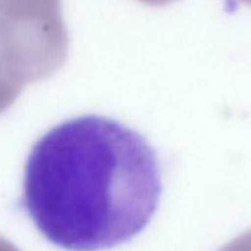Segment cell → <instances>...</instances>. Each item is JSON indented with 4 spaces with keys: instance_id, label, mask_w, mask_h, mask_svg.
<instances>
[{
    "instance_id": "6da1fadb",
    "label": "cell",
    "mask_w": 251,
    "mask_h": 251,
    "mask_svg": "<svg viewBox=\"0 0 251 251\" xmlns=\"http://www.w3.org/2000/svg\"><path fill=\"white\" fill-rule=\"evenodd\" d=\"M161 194V166L149 141L118 120L82 115L32 146L21 205L55 247L100 251L137 237L158 210Z\"/></svg>"
},
{
    "instance_id": "7a4b0ae2",
    "label": "cell",
    "mask_w": 251,
    "mask_h": 251,
    "mask_svg": "<svg viewBox=\"0 0 251 251\" xmlns=\"http://www.w3.org/2000/svg\"><path fill=\"white\" fill-rule=\"evenodd\" d=\"M61 0H0V36L41 42L65 36Z\"/></svg>"
},
{
    "instance_id": "3957f363",
    "label": "cell",
    "mask_w": 251,
    "mask_h": 251,
    "mask_svg": "<svg viewBox=\"0 0 251 251\" xmlns=\"http://www.w3.org/2000/svg\"><path fill=\"white\" fill-rule=\"evenodd\" d=\"M15 59L0 43V113L4 112L19 95L20 86L15 81Z\"/></svg>"
},
{
    "instance_id": "277c9868",
    "label": "cell",
    "mask_w": 251,
    "mask_h": 251,
    "mask_svg": "<svg viewBox=\"0 0 251 251\" xmlns=\"http://www.w3.org/2000/svg\"><path fill=\"white\" fill-rule=\"evenodd\" d=\"M227 251H251V230L235 240Z\"/></svg>"
},
{
    "instance_id": "5b68a950",
    "label": "cell",
    "mask_w": 251,
    "mask_h": 251,
    "mask_svg": "<svg viewBox=\"0 0 251 251\" xmlns=\"http://www.w3.org/2000/svg\"><path fill=\"white\" fill-rule=\"evenodd\" d=\"M140 1L146 2V4H151V5H163L169 1H173V0H140Z\"/></svg>"
},
{
    "instance_id": "8992f818",
    "label": "cell",
    "mask_w": 251,
    "mask_h": 251,
    "mask_svg": "<svg viewBox=\"0 0 251 251\" xmlns=\"http://www.w3.org/2000/svg\"><path fill=\"white\" fill-rule=\"evenodd\" d=\"M0 251H7V247L1 239H0Z\"/></svg>"
},
{
    "instance_id": "52a82bcc",
    "label": "cell",
    "mask_w": 251,
    "mask_h": 251,
    "mask_svg": "<svg viewBox=\"0 0 251 251\" xmlns=\"http://www.w3.org/2000/svg\"><path fill=\"white\" fill-rule=\"evenodd\" d=\"M237 1H242V2H244V4L250 5L251 6V0H237Z\"/></svg>"
}]
</instances>
